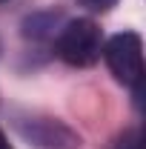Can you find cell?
<instances>
[{"instance_id": "6da1fadb", "label": "cell", "mask_w": 146, "mask_h": 149, "mask_svg": "<svg viewBox=\"0 0 146 149\" xmlns=\"http://www.w3.org/2000/svg\"><path fill=\"white\" fill-rule=\"evenodd\" d=\"M103 52L100 26L89 17L69 20L57 37V55L69 66H92Z\"/></svg>"}, {"instance_id": "7a4b0ae2", "label": "cell", "mask_w": 146, "mask_h": 149, "mask_svg": "<svg viewBox=\"0 0 146 149\" xmlns=\"http://www.w3.org/2000/svg\"><path fill=\"white\" fill-rule=\"evenodd\" d=\"M112 74L126 83V86H140L143 80V40L138 32H120L106 40L103 52Z\"/></svg>"}, {"instance_id": "3957f363", "label": "cell", "mask_w": 146, "mask_h": 149, "mask_svg": "<svg viewBox=\"0 0 146 149\" xmlns=\"http://www.w3.org/2000/svg\"><path fill=\"white\" fill-rule=\"evenodd\" d=\"M115 3H117V0H80V6H86L92 12H109Z\"/></svg>"}, {"instance_id": "277c9868", "label": "cell", "mask_w": 146, "mask_h": 149, "mask_svg": "<svg viewBox=\"0 0 146 149\" xmlns=\"http://www.w3.org/2000/svg\"><path fill=\"white\" fill-rule=\"evenodd\" d=\"M0 149H12V143L6 141V135H3V132H0Z\"/></svg>"}, {"instance_id": "5b68a950", "label": "cell", "mask_w": 146, "mask_h": 149, "mask_svg": "<svg viewBox=\"0 0 146 149\" xmlns=\"http://www.w3.org/2000/svg\"><path fill=\"white\" fill-rule=\"evenodd\" d=\"M0 3H3V0H0Z\"/></svg>"}]
</instances>
